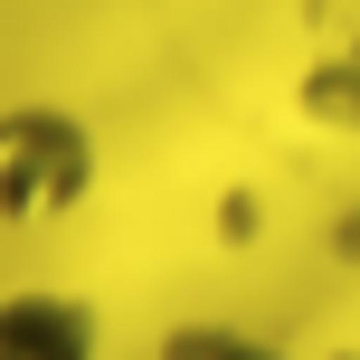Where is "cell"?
I'll list each match as a JSON object with an SVG mask.
<instances>
[{
    "label": "cell",
    "mask_w": 360,
    "mask_h": 360,
    "mask_svg": "<svg viewBox=\"0 0 360 360\" xmlns=\"http://www.w3.org/2000/svg\"><path fill=\"white\" fill-rule=\"evenodd\" d=\"M351 76H360V29H351Z\"/></svg>",
    "instance_id": "277c9868"
},
{
    "label": "cell",
    "mask_w": 360,
    "mask_h": 360,
    "mask_svg": "<svg viewBox=\"0 0 360 360\" xmlns=\"http://www.w3.org/2000/svg\"><path fill=\"white\" fill-rule=\"evenodd\" d=\"M86 190V143L67 114H10L0 124V218H48Z\"/></svg>",
    "instance_id": "6da1fadb"
},
{
    "label": "cell",
    "mask_w": 360,
    "mask_h": 360,
    "mask_svg": "<svg viewBox=\"0 0 360 360\" xmlns=\"http://www.w3.org/2000/svg\"><path fill=\"white\" fill-rule=\"evenodd\" d=\"M0 360H95V313L76 294H0Z\"/></svg>",
    "instance_id": "7a4b0ae2"
},
{
    "label": "cell",
    "mask_w": 360,
    "mask_h": 360,
    "mask_svg": "<svg viewBox=\"0 0 360 360\" xmlns=\"http://www.w3.org/2000/svg\"><path fill=\"white\" fill-rule=\"evenodd\" d=\"M162 360H285L275 342H256V332H228V323H190V332H171Z\"/></svg>",
    "instance_id": "3957f363"
}]
</instances>
